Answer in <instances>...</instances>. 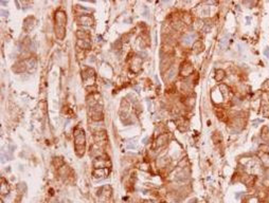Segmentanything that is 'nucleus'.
<instances>
[{
    "mask_svg": "<svg viewBox=\"0 0 269 203\" xmlns=\"http://www.w3.org/2000/svg\"><path fill=\"white\" fill-rule=\"evenodd\" d=\"M203 46L201 44V41H196L194 42V46H193V50L195 51L196 53H199L200 51H203Z\"/></svg>",
    "mask_w": 269,
    "mask_h": 203,
    "instance_id": "nucleus-18",
    "label": "nucleus"
},
{
    "mask_svg": "<svg viewBox=\"0 0 269 203\" xmlns=\"http://www.w3.org/2000/svg\"><path fill=\"white\" fill-rule=\"evenodd\" d=\"M262 139L264 141H269V129L268 128H265L263 131H262Z\"/></svg>",
    "mask_w": 269,
    "mask_h": 203,
    "instance_id": "nucleus-22",
    "label": "nucleus"
},
{
    "mask_svg": "<svg viewBox=\"0 0 269 203\" xmlns=\"http://www.w3.org/2000/svg\"><path fill=\"white\" fill-rule=\"evenodd\" d=\"M78 22H80V25L89 27V25H92L93 19H92V17L89 16V15H83V16H80V18H78Z\"/></svg>",
    "mask_w": 269,
    "mask_h": 203,
    "instance_id": "nucleus-9",
    "label": "nucleus"
},
{
    "mask_svg": "<svg viewBox=\"0 0 269 203\" xmlns=\"http://www.w3.org/2000/svg\"><path fill=\"white\" fill-rule=\"evenodd\" d=\"M261 161H262V164L264 165L265 167L269 168V153L267 152H264L261 155Z\"/></svg>",
    "mask_w": 269,
    "mask_h": 203,
    "instance_id": "nucleus-16",
    "label": "nucleus"
},
{
    "mask_svg": "<svg viewBox=\"0 0 269 203\" xmlns=\"http://www.w3.org/2000/svg\"><path fill=\"white\" fill-rule=\"evenodd\" d=\"M167 142V138L165 134H163V136H160L158 138V140H157V144L158 145H163L165 144V143Z\"/></svg>",
    "mask_w": 269,
    "mask_h": 203,
    "instance_id": "nucleus-21",
    "label": "nucleus"
},
{
    "mask_svg": "<svg viewBox=\"0 0 269 203\" xmlns=\"http://www.w3.org/2000/svg\"><path fill=\"white\" fill-rule=\"evenodd\" d=\"M93 166H95V169L97 168H108L110 166V162L107 160V159H104V158H99L93 162Z\"/></svg>",
    "mask_w": 269,
    "mask_h": 203,
    "instance_id": "nucleus-6",
    "label": "nucleus"
},
{
    "mask_svg": "<svg viewBox=\"0 0 269 203\" xmlns=\"http://www.w3.org/2000/svg\"><path fill=\"white\" fill-rule=\"evenodd\" d=\"M162 203H165V202H162Z\"/></svg>",
    "mask_w": 269,
    "mask_h": 203,
    "instance_id": "nucleus-29",
    "label": "nucleus"
},
{
    "mask_svg": "<svg viewBox=\"0 0 269 203\" xmlns=\"http://www.w3.org/2000/svg\"><path fill=\"white\" fill-rule=\"evenodd\" d=\"M109 175L108 168H97L92 171V176L97 179H105Z\"/></svg>",
    "mask_w": 269,
    "mask_h": 203,
    "instance_id": "nucleus-7",
    "label": "nucleus"
},
{
    "mask_svg": "<svg viewBox=\"0 0 269 203\" xmlns=\"http://www.w3.org/2000/svg\"><path fill=\"white\" fill-rule=\"evenodd\" d=\"M82 75H83L84 81L86 84H88V79H89V85H92V83L95 81V71H93L91 68L84 67Z\"/></svg>",
    "mask_w": 269,
    "mask_h": 203,
    "instance_id": "nucleus-3",
    "label": "nucleus"
},
{
    "mask_svg": "<svg viewBox=\"0 0 269 203\" xmlns=\"http://www.w3.org/2000/svg\"><path fill=\"white\" fill-rule=\"evenodd\" d=\"M76 37L80 40H86V41H90L89 40V34L85 31H78L76 32Z\"/></svg>",
    "mask_w": 269,
    "mask_h": 203,
    "instance_id": "nucleus-14",
    "label": "nucleus"
},
{
    "mask_svg": "<svg viewBox=\"0 0 269 203\" xmlns=\"http://www.w3.org/2000/svg\"><path fill=\"white\" fill-rule=\"evenodd\" d=\"M194 71V68L190 63H184L180 69V74L182 76H189Z\"/></svg>",
    "mask_w": 269,
    "mask_h": 203,
    "instance_id": "nucleus-8",
    "label": "nucleus"
},
{
    "mask_svg": "<svg viewBox=\"0 0 269 203\" xmlns=\"http://www.w3.org/2000/svg\"><path fill=\"white\" fill-rule=\"evenodd\" d=\"M227 42H228L227 37H224V38L220 40V48H222V49H225L226 46H227Z\"/></svg>",
    "mask_w": 269,
    "mask_h": 203,
    "instance_id": "nucleus-24",
    "label": "nucleus"
},
{
    "mask_svg": "<svg viewBox=\"0 0 269 203\" xmlns=\"http://www.w3.org/2000/svg\"><path fill=\"white\" fill-rule=\"evenodd\" d=\"M90 117L93 119L95 121H100L103 119V113H102V106L100 105H95L92 106L91 110L89 112Z\"/></svg>",
    "mask_w": 269,
    "mask_h": 203,
    "instance_id": "nucleus-4",
    "label": "nucleus"
},
{
    "mask_svg": "<svg viewBox=\"0 0 269 203\" xmlns=\"http://www.w3.org/2000/svg\"><path fill=\"white\" fill-rule=\"evenodd\" d=\"M0 203H3V201H2V200H1V201H0Z\"/></svg>",
    "mask_w": 269,
    "mask_h": 203,
    "instance_id": "nucleus-28",
    "label": "nucleus"
},
{
    "mask_svg": "<svg viewBox=\"0 0 269 203\" xmlns=\"http://www.w3.org/2000/svg\"><path fill=\"white\" fill-rule=\"evenodd\" d=\"M263 114L265 117H269V104H265L263 106Z\"/></svg>",
    "mask_w": 269,
    "mask_h": 203,
    "instance_id": "nucleus-23",
    "label": "nucleus"
},
{
    "mask_svg": "<svg viewBox=\"0 0 269 203\" xmlns=\"http://www.w3.org/2000/svg\"><path fill=\"white\" fill-rule=\"evenodd\" d=\"M194 36H195V35H193V34H186V35H183V37H182V42H183V44H184L186 46L191 45L192 42H193V39H194Z\"/></svg>",
    "mask_w": 269,
    "mask_h": 203,
    "instance_id": "nucleus-13",
    "label": "nucleus"
},
{
    "mask_svg": "<svg viewBox=\"0 0 269 203\" xmlns=\"http://www.w3.org/2000/svg\"><path fill=\"white\" fill-rule=\"evenodd\" d=\"M53 165H54L56 168H61V167L64 165V161H63L61 158H54V160H53Z\"/></svg>",
    "mask_w": 269,
    "mask_h": 203,
    "instance_id": "nucleus-19",
    "label": "nucleus"
},
{
    "mask_svg": "<svg viewBox=\"0 0 269 203\" xmlns=\"http://www.w3.org/2000/svg\"><path fill=\"white\" fill-rule=\"evenodd\" d=\"M67 17L63 10H58L55 13V34L58 39H63L66 33Z\"/></svg>",
    "mask_w": 269,
    "mask_h": 203,
    "instance_id": "nucleus-1",
    "label": "nucleus"
},
{
    "mask_svg": "<svg viewBox=\"0 0 269 203\" xmlns=\"http://www.w3.org/2000/svg\"><path fill=\"white\" fill-rule=\"evenodd\" d=\"M0 192L1 195L4 196V195H8L10 192V186H8V182H6L4 179H1V187H0Z\"/></svg>",
    "mask_w": 269,
    "mask_h": 203,
    "instance_id": "nucleus-10",
    "label": "nucleus"
},
{
    "mask_svg": "<svg viewBox=\"0 0 269 203\" xmlns=\"http://www.w3.org/2000/svg\"><path fill=\"white\" fill-rule=\"evenodd\" d=\"M201 30H203V32H205V33H208V32H210V31H211V25H203V28H201Z\"/></svg>",
    "mask_w": 269,
    "mask_h": 203,
    "instance_id": "nucleus-25",
    "label": "nucleus"
},
{
    "mask_svg": "<svg viewBox=\"0 0 269 203\" xmlns=\"http://www.w3.org/2000/svg\"><path fill=\"white\" fill-rule=\"evenodd\" d=\"M75 151L78 157H82L85 152V132L82 128H76L74 130Z\"/></svg>",
    "mask_w": 269,
    "mask_h": 203,
    "instance_id": "nucleus-2",
    "label": "nucleus"
},
{
    "mask_svg": "<svg viewBox=\"0 0 269 203\" xmlns=\"http://www.w3.org/2000/svg\"><path fill=\"white\" fill-rule=\"evenodd\" d=\"M34 18L32 16H29L27 19L23 21V28L25 29V30H31V29L34 27Z\"/></svg>",
    "mask_w": 269,
    "mask_h": 203,
    "instance_id": "nucleus-11",
    "label": "nucleus"
},
{
    "mask_svg": "<svg viewBox=\"0 0 269 203\" xmlns=\"http://www.w3.org/2000/svg\"><path fill=\"white\" fill-rule=\"evenodd\" d=\"M95 144H99L100 146L105 145V143L107 142V136H106L105 131H97V132H95Z\"/></svg>",
    "mask_w": 269,
    "mask_h": 203,
    "instance_id": "nucleus-5",
    "label": "nucleus"
},
{
    "mask_svg": "<svg viewBox=\"0 0 269 203\" xmlns=\"http://www.w3.org/2000/svg\"><path fill=\"white\" fill-rule=\"evenodd\" d=\"M143 203H153V202H152V201H150V200H145Z\"/></svg>",
    "mask_w": 269,
    "mask_h": 203,
    "instance_id": "nucleus-27",
    "label": "nucleus"
},
{
    "mask_svg": "<svg viewBox=\"0 0 269 203\" xmlns=\"http://www.w3.org/2000/svg\"><path fill=\"white\" fill-rule=\"evenodd\" d=\"M99 192H100V196L101 197H110L111 195V188L108 186V185H105V186H103L102 188L99 190Z\"/></svg>",
    "mask_w": 269,
    "mask_h": 203,
    "instance_id": "nucleus-12",
    "label": "nucleus"
},
{
    "mask_svg": "<svg viewBox=\"0 0 269 203\" xmlns=\"http://www.w3.org/2000/svg\"><path fill=\"white\" fill-rule=\"evenodd\" d=\"M224 77H225V71L222 69L217 70L216 73H215V78H216L217 81H222Z\"/></svg>",
    "mask_w": 269,
    "mask_h": 203,
    "instance_id": "nucleus-20",
    "label": "nucleus"
},
{
    "mask_svg": "<svg viewBox=\"0 0 269 203\" xmlns=\"http://www.w3.org/2000/svg\"><path fill=\"white\" fill-rule=\"evenodd\" d=\"M264 54H265V56H266V57H268V56H269V48H268V47H266V48H265V51H264Z\"/></svg>",
    "mask_w": 269,
    "mask_h": 203,
    "instance_id": "nucleus-26",
    "label": "nucleus"
},
{
    "mask_svg": "<svg viewBox=\"0 0 269 203\" xmlns=\"http://www.w3.org/2000/svg\"><path fill=\"white\" fill-rule=\"evenodd\" d=\"M175 76H176V69H175L174 67H172L171 69H169V71L167 72V74H165V79L167 81H172V79H174Z\"/></svg>",
    "mask_w": 269,
    "mask_h": 203,
    "instance_id": "nucleus-15",
    "label": "nucleus"
},
{
    "mask_svg": "<svg viewBox=\"0 0 269 203\" xmlns=\"http://www.w3.org/2000/svg\"><path fill=\"white\" fill-rule=\"evenodd\" d=\"M25 70V64L23 61H19L14 66V71L16 72H23Z\"/></svg>",
    "mask_w": 269,
    "mask_h": 203,
    "instance_id": "nucleus-17",
    "label": "nucleus"
}]
</instances>
